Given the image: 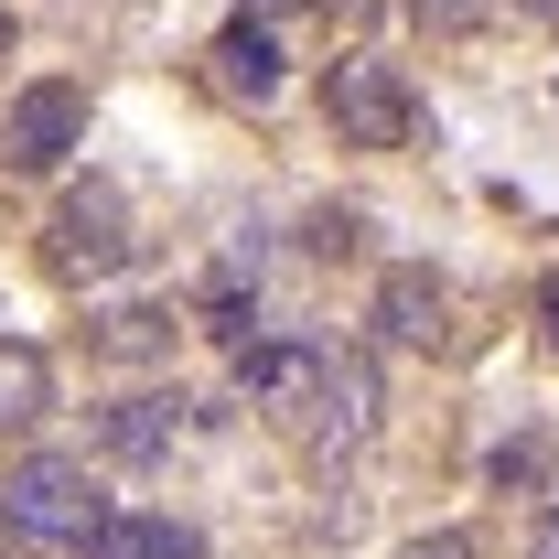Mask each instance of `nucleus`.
<instances>
[{
	"label": "nucleus",
	"mask_w": 559,
	"mask_h": 559,
	"mask_svg": "<svg viewBox=\"0 0 559 559\" xmlns=\"http://www.w3.org/2000/svg\"><path fill=\"white\" fill-rule=\"evenodd\" d=\"M0 516H11L22 538L86 549V527L108 516V495L86 485V463H55V452H33V463H11V474H0Z\"/></svg>",
	"instance_id": "f257e3e1"
},
{
	"label": "nucleus",
	"mask_w": 559,
	"mask_h": 559,
	"mask_svg": "<svg viewBox=\"0 0 559 559\" xmlns=\"http://www.w3.org/2000/svg\"><path fill=\"white\" fill-rule=\"evenodd\" d=\"M75 140H86V86H66V75H44L0 108V162L11 173H55Z\"/></svg>",
	"instance_id": "f03ea898"
},
{
	"label": "nucleus",
	"mask_w": 559,
	"mask_h": 559,
	"mask_svg": "<svg viewBox=\"0 0 559 559\" xmlns=\"http://www.w3.org/2000/svg\"><path fill=\"white\" fill-rule=\"evenodd\" d=\"M323 108H334V130L355 151H399L409 140V86H399V66H377V55H345V66L323 75Z\"/></svg>",
	"instance_id": "7ed1b4c3"
},
{
	"label": "nucleus",
	"mask_w": 559,
	"mask_h": 559,
	"mask_svg": "<svg viewBox=\"0 0 559 559\" xmlns=\"http://www.w3.org/2000/svg\"><path fill=\"white\" fill-rule=\"evenodd\" d=\"M301 419H312V452H323V463L366 452V441H377V366H366V355H323Z\"/></svg>",
	"instance_id": "20e7f679"
},
{
	"label": "nucleus",
	"mask_w": 559,
	"mask_h": 559,
	"mask_svg": "<svg viewBox=\"0 0 559 559\" xmlns=\"http://www.w3.org/2000/svg\"><path fill=\"white\" fill-rule=\"evenodd\" d=\"M119 259H130V205H119V183L66 194V215H55V270L66 280H108Z\"/></svg>",
	"instance_id": "39448f33"
},
{
	"label": "nucleus",
	"mask_w": 559,
	"mask_h": 559,
	"mask_svg": "<svg viewBox=\"0 0 559 559\" xmlns=\"http://www.w3.org/2000/svg\"><path fill=\"white\" fill-rule=\"evenodd\" d=\"M205 66H215V97H237V108H270V97H280V33L248 11V22H226V33H215Z\"/></svg>",
	"instance_id": "423d86ee"
},
{
	"label": "nucleus",
	"mask_w": 559,
	"mask_h": 559,
	"mask_svg": "<svg viewBox=\"0 0 559 559\" xmlns=\"http://www.w3.org/2000/svg\"><path fill=\"white\" fill-rule=\"evenodd\" d=\"M312 377H323V355H301V345H237V388L259 399V409H280V419H301L312 409Z\"/></svg>",
	"instance_id": "0eeeda50"
},
{
	"label": "nucleus",
	"mask_w": 559,
	"mask_h": 559,
	"mask_svg": "<svg viewBox=\"0 0 559 559\" xmlns=\"http://www.w3.org/2000/svg\"><path fill=\"white\" fill-rule=\"evenodd\" d=\"M97 441H108L119 463H162V452L183 441V399H119V409L97 419Z\"/></svg>",
	"instance_id": "6e6552de"
},
{
	"label": "nucleus",
	"mask_w": 559,
	"mask_h": 559,
	"mask_svg": "<svg viewBox=\"0 0 559 559\" xmlns=\"http://www.w3.org/2000/svg\"><path fill=\"white\" fill-rule=\"evenodd\" d=\"M86 559H194V527H173V516H97L86 527Z\"/></svg>",
	"instance_id": "1a4fd4ad"
},
{
	"label": "nucleus",
	"mask_w": 559,
	"mask_h": 559,
	"mask_svg": "<svg viewBox=\"0 0 559 559\" xmlns=\"http://www.w3.org/2000/svg\"><path fill=\"white\" fill-rule=\"evenodd\" d=\"M44 409H55V366H44V345L0 334V430H33Z\"/></svg>",
	"instance_id": "9d476101"
},
{
	"label": "nucleus",
	"mask_w": 559,
	"mask_h": 559,
	"mask_svg": "<svg viewBox=\"0 0 559 559\" xmlns=\"http://www.w3.org/2000/svg\"><path fill=\"white\" fill-rule=\"evenodd\" d=\"M441 312H452V290L430 270H388V290H377V323L399 334V345H430L441 334Z\"/></svg>",
	"instance_id": "9b49d317"
},
{
	"label": "nucleus",
	"mask_w": 559,
	"mask_h": 559,
	"mask_svg": "<svg viewBox=\"0 0 559 559\" xmlns=\"http://www.w3.org/2000/svg\"><path fill=\"white\" fill-rule=\"evenodd\" d=\"M97 355H119V366H140V355H173V312H151V301H119V312L97 323Z\"/></svg>",
	"instance_id": "f8f14e48"
},
{
	"label": "nucleus",
	"mask_w": 559,
	"mask_h": 559,
	"mask_svg": "<svg viewBox=\"0 0 559 559\" xmlns=\"http://www.w3.org/2000/svg\"><path fill=\"white\" fill-rule=\"evenodd\" d=\"M538 463H549L538 441H506V452H495V485H538Z\"/></svg>",
	"instance_id": "ddd939ff"
},
{
	"label": "nucleus",
	"mask_w": 559,
	"mask_h": 559,
	"mask_svg": "<svg viewBox=\"0 0 559 559\" xmlns=\"http://www.w3.org/2000/svg\"><path fill=\"white\" fill-rule=\"evenodd\" d=\"M409 11H419V22H441V33H463V22H485L495 0H409Z\"/></svg>",
	"instance_id": "4468645a"
},
{
	"label": "nucleus",
	"mask_w": 559,
	"mask_h": 559,
	"mask_svg": "<svg viewBox=\"0 0 559 559\" xmlns=\"http://www.w3.org/2000/svg\"><path fill=\"white\" fill-rule=\"evenodd\" d=\"M399 559H474V538H463V527H430V538H409Z\"/></svg>",
	"instance_id": "2eb2a0df"
},
{
	"label": "nucleus",
	"mask_w": 559,
	"mask_h": 559,
	"mask_svg": "<svg viewBox=\"0 0 559 559\" xmlns=\"http://www.w3.org/2000/svg\"><path fill=\"white\" fill-rule=\"evenodd\" d=\"M527 559H559V516H538V538H527Z\"/></svg>",
	"instance_id": "dca6fc26"
},
{
	"label": "nucleus",
	"mask_w": 559,
	"mask_h": 559,
	"mask_svg": "<svg viewBox=\"0 0 559 559\" xmlns=\"http://www.w3.org/2000/svg\"><path fill=\"white\" fill-rule=\"evenodd\" d=\"M538 312H549V355H559V280H549V301H538Z\"/></svg>",
	"instance_id": "f3484780"
},
{
	"label": "nucleus",
	"mask_w": 559,
	"mask_h": 559,
	"mask_svg": "<svg viewBox=\"0 0 559 559\" xmlns=\"http://www.w3.org/2000/svg\"><path fill=\"white\" fill-rule=\"evenodd\" d=\"M516 11H527V22H559V0H516Z\"/></svg>",
	"instance_id": "a211bd4d"
},
{
	"label": "nucleus",
	"mask_w": 559,
	"mask_h": 559,
	"mask_svg": "<svg viewBox=\"0 0 559 559\" xmlns=\"http://www.w3.org/2000/svg\"><path fill=\"white\" fill-rule=\"evenodd\" d=\"M0 55H11V11H0Z\"/></svg>",
	"instance_id": "6ab92c4d"
}]
</instances>
